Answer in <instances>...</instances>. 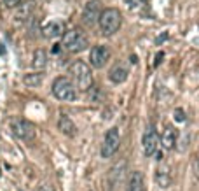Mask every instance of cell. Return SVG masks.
Segmentation results:
<instances>
[{"instance_id":"10","label":"cell","mask_w":199,"mask_h":191,"mask_svg":"<svg viewBox=\"0 0 199 191\" xmlns=\"http://www.w3.org/2000/svg\"><path fill=\"white\" fill-rule=\"evenodd\" d=\"M178 142V130L173 124H166L161 133V144L164 149H173Z\"/></svg>"},{"instance_id":"13","label":"cell","mask_w":199,"mask_h":191,"mask_svg":"<svg viewBox=\"0 0 199 191\" xmlns=\"http://www.w3.org/2000/svg\"><path fill=\"white\" fill-rule=\"evenodd\" d=\"M126 191H145V179L140 170L129 173L128 182H126Z\"/></svg>"},{"instance_id":"16","label":"cell","mask_w":199,"mask_h":191,"mask_svg":"<svg viewBox=\"0 0 199 191\" xmlns=\"http://www.w3.org/2000/svg\"><path fill=\"white\" fill-rule=\"evenodd\" d=\"M155 184L159 188H168L169 184H171V175H169V168L166 167V165H163V167H159V168L155 170Z\"/></svg>"},{"instance_id":"15","label":"cell","mask_w":199,"mask_h":191,"mask_svg":"<svg viewBox=\"0 0 199 191\" xmlns=\"http://www.w3.org/2000/svg\"><path fill=\"white\" fill-rule=\"evenodd\" d=\"M58 128H59L61 133L68 135V137H75V133H77L75 123L70 119V116H66V114H63L61 118H59V121H58Z\"/></svg>"},{"instance_id":"14","label":"cell","mask_w":199,"mask_h":191,"mask_svg":"<svg viewBox=\"0 0 199 191\" xmlns=\"http://www.w3.org/2000/svg\"><path fill=\"white\" fill-rule=\"evenodd\" d=\"M124 172H126V161L115 163L110 168V172H108V182H110L112 188H115L124 179Z\"/></svg>"},{"instance_id":"19","label":"cell","mask_w":199,"mask_h":191,"mask_svg":"<svg viewBox=\"0 0 199 191\" xmlns=\"http://www.w3.org/2000/svg\"><path fill=\"white\" fill-rule=\"evenodd\" d=\"M143 2H145V0H124V4L128 5L129 9H136V7H140Z\"/></svg>"},{"instance_id":"22","label":"cell","mask_w":199,"mask_h":191,"mask_svg":"<svg viewBox=\"0 0 199 191\" xmlns=\"http://www.w3.org/2000/svg\"><path fill=\"white\" fill-rule=\"evenodd\" d=\"M194 172H196V177L199 179V154L196 156V160H194Z\"/></svg>"},{"instance_id":"12","label":"cell","mask_w":199,"mask_h":191,"mask_svg":"<svg viewBox=\"0 0 199 191\" xmlns=\"http://www.w3.org/2000/svg\"><path fill=\"white\" fill-rule=\"evenodd\" d=\"M128 76H129V70H128V67H126L122 62L115 63L114 67L110 68V72H108V79H110L112 83H115V84L124 83V81L128 79Z\"/></svg>"},{"instance_id":"20","label":"cell","mask_w":199,"mask_h":191,"mask_svg":"<svg viewBox=\"0 0 199 191\" xmlns=\"http://www.w3.org/2000/svg\"><path fill=\"white\" fill-rule=\"evenodd\" d=\"M4 2L5 7H9V9H14V7H18V5H21L23 0H2Z\"/></svg>"},{"instance_id":"1","label":"cell","mask_w":199,"mask_h":191,"mask_svg":"<svg viewBox=\"0 0 199 191\" xmlns=\"http://www.w3.org/2000/svg\"><path fill=\"white\" fill-rule=\"evenodd\" d=\"M68 74L70 77L68 79L72 81V84L75 86L80 91H88V89L93 88V72H91V67L88 63H84L82 60H75L68 67Z\"/></svg>"},{"instance_id":"23","label":"cell","mask_w":199,"mask_h":191,"mask_svg":"<svg viewBox=\"0 0 199 191\" xmlns=\"http://www.w3.org/2000/svg\"><path fill=\"white\" fill-rule=\"evenodd\" d=\"M37 191H56V189H54V188L51 186V184H42V186H40Z\"/></svg>"},{"instance_id":"17","label":"cell","mask_w":199,"mask_h":191,"mask_svg":"<svg viewBox=\"0 0 199 191\" xmlns=\"http://www.w3.org/2000/svg\"><path fill=\"white\" fill-rule=\"evenodd\" d=\"M33 68L37 70H42V68L47 65V53H45L44 49H37L35 53H33V62H31Z\"/></svg>"},{"instance_id":"9","label":"cell","mask_w":199,"mask_h":191,"mask_svg":"<svg viewBox=\"0 0 199 191\" xmlns=\"http://www.w3.org/2000/svg\"><path fill=\"white\" fill-rule=\"evenodd\" d=\"M100 14H102V2H100V0H89L84 7L82 19H84L86 25H91V27H93L94 23L98 21Z\"/></svg>"},{"instance_id":"18","label":"cell","mask_w":199,"mask_h":191,"mask_svg":"<svg viewBox=\"0 0 199 191\" xmlns=\"http://www.w3.org/2000/svg\"><path fill=\"white\" fill-rule=\"evenodd\" d=\"M42 81H44V74H40V72H35V74H26L23 83L28 86V88H39L42 84Z\"/></svg>"},{"instance_id":"5","label":"cell","mask_w":199,"mask_h":191,"mask_svg":"<svg viewBox=\"0 0 199 191\" xmlns=\"http://www.w3.org/2000/svg\"><path fill=\"white\" fill-rule=\"evenodd\" d=\"M53 95L61 102H73L77 98V88L68 77H56L53 83Z\"/></svg>"},{"instance_id":"26","label":"cell","mask_w":199,"mask_h":191,"mask_svg":"<svg viewBox=\"0 0 199 191\" xmlns=\"http://www.w3.org/2000/svg\"><path fill=\"white\" fill-rule=\"evenodd\" d=\"M138 60H136V56H135V54H131V63H136Z\"/></svg>"},{"instance_id":"7","label":"cell","mask_w":199,"mask_h":191,"mask_svg":"<svg viewBox=\"0 0 199 191\" xmlns=\"http://www.w3.org/2000/svg\"><path fill=\"white\" fill-rule=\"evenodd\" d=\"M143 153L145 156H154L157 153V147H159V135L155 132V128L152 124H149L145 130V133H143Z\"/></svg>"},{"instance_id":"25","label":"cell","mask_w":199,"mask_h":191,"mask_svg":"<svg viewBox=\"0 0 199 191\" xmlns=\"http://www.w3.org/2000/svg\"><path fill=\"white\" fill-rule=\"evenodd\" d=\"M58 51H59V44H56V46L53 48V53H58Z\"/></svg>"},{"instance_id":"6","label":"cell","mask_w":199,"mask_h":191,"mask_svg":"<svg viewBox=\"0 0 199 191\" xmlns=\"http://www.w3.org/2000/svg\"><path fill=\"white\" fill-rule=\"evenodd\" d=\"M119 146H121L119 128H117V126H112V128L105 133V138H103L102 156H103V158H112L115 153L119 151Z\"/></svg>"},{"instance_id":"8","label":"cell","mask_w":199,"mask_h":191,"mask_svg":"<svg viewBox=\"0 0 199 191\" xmlns=\"http://www.w3.org/2000/svg\"><path fill=\"white\" fill-rule=\"evenodd\" d=\"M108 58H110V49L107 48V46H102L98 44L91 49V53H89V62L93 65L94 68H102L107 62H108Z\"/></svg>"},{"instance_id":"27","label":"cell","mask_w":199,"mask_h":191,"mask_svg":"<svg viewBox=\"0 0 199 191\" xmlns=\"http://www.w3.org/2000/svg\"><path fill=\"white\" fill-rule=\"evenodd\" d=\"M0 53H4V48H2V44H0Z\"/></svg>"},{"instance_id":"24","label":"cell","mask_w":199,"mask_h":191,"mask_svg":"<svg viewBox=\"0 0 199 191\" xmlns=\"http://www.w3.org/2000/svg\"><path fill=\"white\" fill-rule=\"evenodd\" d=\"M163 56H164V53H157V56H155V62H154V65H155V67L159 65V62L163 60Z\"/></svg>"},{"instance_id":"2","label":"cell","mask_w":199,"mask_h":191,"mask_svg":"<svg viewBox=\"0 0 199 191\" xmlns=\"http://www.w3.org/2000/svg\"><path fill=\"white\" fill-rule=\"evenodd\" d=\"M98 23H100V28H102L103 35H114L115 32L121 28V25H122V14L115 7L103 9L102 14H100V18H98Z\"/></svg>"},{"instance_id":"11","label":"cell","mask_w":199,"mask_h":191,"mask_svg":"<svg viewBox=\"0 0 199 191\" xmlns=\"http://www.w3.org/2000/svg\"><path fill=\"white\" fill-rule=\"evenodd\" d=\"M65 23L59 21V19H51L49 23H45L44 27H42V33L44 37L47 39H54V37H59L65 33Z\"/></svg>"},{"instance_id":"4","label":"cell","mask_w":199,"mask_h":191,"mask_svg":"<svg viewBox=\"0 0 199 191\" xmlns=\"http://www.w3.org/2000/svg\"><path fill=\"white\" fill-rule=\"evenodd\" d=\"M11 132H12L14 137H18L19 140H25V142H31L35 138L37 128L35 124L30 123L28 119H23V118H12L9 121Z\"/></svg>"},{"instance_id":"3","label":"cell","mask_w":199,"mask_h":191,"mask_svg":"<svg viewBox=\"0 0 199 191\" xmlns=\"http://www.w3.org/2000/svg\"><path fill=\"white\" fill-rule=\"evenodd\" d=\"M63 48L70 53H80L88 49L89 42H88V37L84 35V32L79 30V28H73V30H68L63 33Z\"/></svg>"},{"instance_id":"21","label":"cell","mask_w":199,"mask_h":191,"mask_svg":"<svg viewBox=\"0 0 199 191\" xmlns=\"http://www.w3.org/2000/svg\"><path fill=\"white\" fill-rule=\"evenodd\" d=\"M173 116H175V119L177 121H185V112L182 111V109H175V112H173Z\"/></svg>"}]
</instances>
